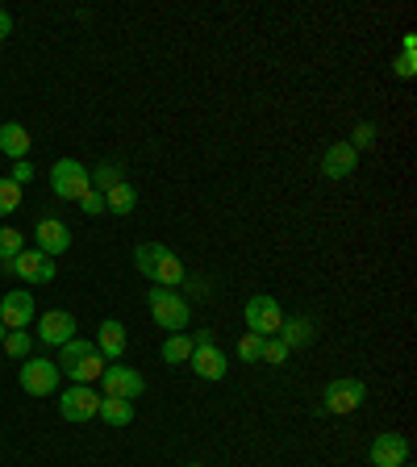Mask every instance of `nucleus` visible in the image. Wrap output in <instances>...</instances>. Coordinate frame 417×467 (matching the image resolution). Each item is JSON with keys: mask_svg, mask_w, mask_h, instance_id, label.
Returning a JSON list of instances; mask_svg holds the SVG:
<instances>
[{"mask_svg": "<svg viewBox=\"0 0 417 467\" xmlns=\"http://www.w3.org/2000/svg\"><path fill=\"white\" fill-rule=\"evenodd\" d=\"M367 459H372V467H401L409 463V438L405 434H375L372 451H367Z\"/></svg>", "mask_w": 417, "mask_h": 467, "instance_id": "obj_13", "label": "nucleus"}, {"mask_svg": "<svg viewBox=\"0 0 417 467\" xmlns=\"http://www.w3.org/2000/svg\"><path fill=\"white\" fill-rule=\"evenodd\" d=\"M30 142H33L30 130H25V126H17V121H5V126H0V151L9 154L13 163L30 154Z\"/></svg>", "mask_w": 417, "mask_h": 467, "instance_id": "obj_18", "label": "nucleus"}, {"mask_svg": "<svg viewBox=\"0 0 417 467\" xmlns=\"http://www.w3.org/2000/svg\"><path fill=\"white\" fill-rule=\"evenodd\" d=\"M401 467H409V463H401Z\"/></svg>", "mask_w": 417, "mask_h": 467, "instance_id": "obj_36", "label": "nucleus"}, {"mask_svg": "<svg viewBox=\"0 0 417 467\" xmlns=\"http://www.w3.org/2000/svg\"><path fill=\"white\" fill-rule=\"evenodd\" d=\"M355 167H359V151H355L351 142H334V146H326V154H321L326 180H347V175H355Z\"/></svg>", "mask_w": 417, "mask_h": 467, "instance_id": "obj_14", "label": "nucleus"}, {"mask_svg": "<svg viewBox=\"0 0 417 467\" xmlns=\"http://www.w3.org/2000/svg\"><path fill=\"white\" fill-rule=\"evenodd\" d=\"M134 267H138L154 288H180V284L188 280L180 255L171 247H163V242H138V250H134Z\"/></svg>", "mask_w": 417, "mask_h": 467, "instance_id": "obj_1", "label": "nucleus"}, {"mask_svg": "<svg viewBox=\"0 0 417 467\" xmlns=\"http://www.w3.org/2000/svg\"><path fill=\"white\" fill-rule=\"evenodd\" d=\"M259 355H264V338H259V334H242L238 338V359H242V363H259Z\"/></svg>", "mask_w": 417, "mask_h": 467, "instance_id": "obj_28", "label": "nucleus"}, {"mask_svg": "<svg viewBox=\"0 0 417 467\" xmlns=\"http://www.w3.org/2000/svg\"><path fill=\"white\" fill-rule=\"evenodd\" d=\"M113 184H121V163H100L97 172H92V188L105 196Z\"/></svg>", "mask_w": 417, "mask_h": 467, "instance_id": "obj_24", "label": "nucleus"}, {"mask_svg": "<svg viewBox=\"0 0 417 467\" xmlns=\"http://www.w3.org/2000/svg\"><path fill=\"white\" fill-rule=\"evenodd\" d=\"M275 338H280L288 350H301L313 342V322H309V317H284V326L275 330Z\"/></svg>", "mask_w": 417, "mask_h": 467, "instance_id": "obj_19", "label": "nucleus"}, {"mask_svg": "<svg viewBox=\"0 0 417 467\" xmlns=\"http://www.w3.org/2000/svg\"><path fill=\"white\" fill-rule=\"evenodd\" d=\"M97 417L105 425H130L134 422V401H125V397H100Z\"/></svg>", "mask_w": 417, "mask_h": 467, "instance_id": "obj_20", "label": "nucleus"}, {"mask_svg": "<svg viewBox=\"0 0 417 467\" xmlns=\"http://www.w3.org/2000/svg\"><path fill=\"white\" fill-rule=\"evenodd\" d=\"M413 33H405V38H401V59H396V76H401V79H413V71H417V67H413Z\"/></svg>", "mask_w": 417, "mask_h": 467, "instance_id": "obj_27", "label": "nucleus"}, {"mask_svg": "<svg viewBox=\"0 0 417 467\" xmlns=\"http://www.w3.org/2000/svg\"><path fill=\"white\" fill-rule=\"evenodd\" d=\"M0 347L9 350L13 359H30V347H33V338L25 334V330H9V334H5V342H0Z\"/></svg>", "mask_w": 417, "mask_h": 467, "instance_id": "obj_25", "label": "nucleus"}, {"mask_svg": "<svg viewBox=\"0 0 417 467\" xmlns=\"http://www.w3.org/2000/svg\"><path fill=\"white\" fill-rule=\"evenodd\" d=\"M5 334H9V330H5V326H0V342H5Z\"/></svg>", "mask_w": 417, "mask_h": 467, "instance_id": "obj_34", "label": "nucleus"}, {"mask_svg": "<svg viewBox=\"0 0 417 467\" xmlns=\"http://www.w3.org/2000/svg\"><path fill=\"white\" fill-rule=\"evenodd\" d=\"M97 350L105 355V363H121L125 359V326L121 322H100V330H97Z\"/></svg>", "mask_w": 417, "mask_h": 467, "instance_id": "obj_17", "label": "nucleus"}, {"mask_svg": "<svg viewBox=\"0 0 417 467\" xmlns=\"http://www.w3.org/2000/svg\"><path fill=\"white\" fill-rule=\"evenodd\" d=\"M9 33H13V17H9V13H5V9H0V42H5Z\"/></svg>", "mask_w": 417, "mask_h": 467, "instance_id": "obj_33", "label": "nucleus"}, {"mask_svg": "<svg viewBox=\"0 0 417 467\" xmlns=\"http://www.w3.org/2000/svg\"><path fill=\"white\" fill-rule=\"evenodd\" d=\"M17 205H22V188L13 184V180H0V218L17 213Z\"/></svg>", "mask_w": 417, "mask_h": 467, "instance_id": "obj_26", "label": "nucleus"}, {"mask_svg": "<svg viewBox=\"0 0 417 467\" xmlns=\"http://www.w3.org/2000/svg\"><path fill=\"white\" fill-rule=\"evenodd\" d=\"M192 371L200 380H226V350L218 342H205V347H192Z\"/></svg>", "mask_w": 417, "mask_h": 467, "instance_id": "obj_16", "label": "nucleus"}, {"mask_svg": "<svg viewBox=\"0 0 417 467\" xmlns=\"http://www.w3.org/2000/svg\"><path fill=\"white\" fill-rule=\"evenodd\" d=\"M259 359H264V363H272V368H280V363L288 359V347L272 334V338H264V355H259Z\"/></svg>", "mask_w": 417, "mask_h": 467, "instance_id": "obj_29", "label": "nucleus"}, {"mask_svg": "<svg viewBox=\"0 0 417 467\" xmlns=\"http://www.w3.org/2000/svg\"><path fill=\"white\" fill-rule=\"evenodd\" d=\"M25 250V234L13 226H0V263H13Z\"/></svg>", "mask_w": 417, "mask_h": 467, "instance_id": "obj_23", "label": "nucleus"}, {"mask_svg": "<svg viewBox=\"0 0 417 467\" xmlns=\"http://www.w3.org/2000/svg\"><path fill=\"white\" fill-rule=\"evenodd\" d=\"M105 368H109V363H105V355H100L97 342H88V338H71L67 347H59V371L71 376L76 384H97Z\"/></svg>", "mask_w": 417, "mask_h": 467, "instance_id": "obj_2", "label": "nucleus"}, {"mask_svg": "<svg viewBox=\"0 0 417 467\" xmlns=\"http://www.w3.org/2000/svg\"><path fill=\"white\" fill-rule=\"evenodd\" d=\"M363 401H367V384L355 380V376L326 384V413H355Z\"/></svg>", "mask_w": 417, "mask_h": 467, "instance_id": "obj_8", "label": "nucleus"}, {"mask_svg": "<svg viewBox=\"0 0 417 467\" xmlns=\"http://www.w3.org/2000/svg\"><path fill=\"white\" fill-rule=\"evenodd\" d=\"M134 205H138V192H134L125 180H121V184H113L109 192H105V213H117V218H125V213H134Z\"/></svg>", "mask_w": 417, "mask_h": 467, "instance_id": "obj_21", "label": "nucleus"}, {"mask_svg": "<svg viewBox=\"0 0 417 467\" xmlns=\"http://www.w3.org/2000/svg\"><path fill=\"white\" fill-rule=\"evenodd\" d=\"M51 188H55L59 201H79V196L92 188V175L79 159H59V163L51 167Z\"/></svg>", "mask_w": 417, "mask_h": 467, "instance_id": "obj_5", "label": "nucleus"}, {"mask_svg": "<svg viewBox=\"0 0 417 467\" xmlns=\"http://www.w3.org/2000/svg\"><path fill=\"white\" fill-rule=\"evenodd\" d=\"M59 363H51V359H25L22 371H17V384H22L30 397H55L59 392Z\"/></svg>", "mask_w": 417, "mask_h": 467, "instance_id": "obj_6", "label": "nucleus"}, {"mask_svg": "<svg viewBox=\"0 0 417 467\" xmlns=\"http://www.w3.org/2000/svg\"><path fill=\"white\" fill-rule=\"evenodd\" d=\"M100 409V392H92V384H76V388L59 392V413L67 422H92Z\"/></svg>", "mask_w": 417, "mask_h": 467, "instance_id": "obj_7", "label": "nucleus"}, {"mask_svg": "<svg viewBox=\"0 0 417 467\" xmlns=\"http://www.w3.org/2000/svg\"><path fill=\"white\" fill-rule=\"evenodd\" d=\"M100 388H105V397H125V401H134V397H143L146 380L134 368H125V363H109V368L100 371Z\"/></svg>", "mask_w": 417, "mask_h": 467, "instance_id": "obj_10", "label": "nucleus"}, {"mask_svg": "<svg viewBox=\"0 0 417 467\" xmlns=\"http://www.w3.org/2000/svg\"><path fill=\"white\" fill-rule=\"evenodd\" d=\"M188 359H192V334H171L163 342V363H171V368H176V363H188Z\"/></svg>", "mask_w": 417, "mask_h": 467, "instance_id": "obj_22", "label": "nucleus"}, {"mask_svg": "<svg viewBox=\"0 0 417 467\" xmlns=\"http://www.w3.org/2000/svg\"><path fill=\"white\" fill-rule=\"evenodd\" d=\"M9 180H13L17 188L30 184V180H33V163H30V159H17V163H13V175H9Z\"/></svg>", "mask_w": 417, "mask_h": 467, "instance_id": "obj_32", "label": "nucleus"}, {"mask_svg": "<svg viewBox=\"0 0 417 467\" xmlns=\"http://www.w3.org/2000/svg\"><path fill=\"white\" fill-rule=\"evenodd\" d=\"M242 317H246V334H259V338H272L275 330L284 326V309H280V301L267 293L251 296L246 309H242Z\"/></svg>", "mask_w": 417, "mask_h": 467, "instance_id": "obj_4", "label": "nucleus"}, {"mask_svg": "<svg viewBox=\"0 0 417 467\" xmlns=\"http://www.w3.org/2000/svg\"><path fill=\"white\" fill-rule=\"evenodd\" d=\"M76 205H79V209H84V213H88V218H100V213H105V196H100V192H97V188H88V192L79 196Z\"/></svg>", "mask_w": 417, "mask_h": 467, "instance_id": "obj_30", "label": "nucleus"}, {"mask_svg": "<svg viewBox=\"0 0 417 467\" xmlns=\"http://www.w3.org/2000/svg\"><path fill=\"white\" fill-rule=\"evenodd\" d=\"M5 267H9L13 276H22L25 284H51L55 280V259H51V255H42V250L33 247V250H22V255H17V259L13 263H5Z\"/></svg>", "mask_w": 417, "mask_h": 467, "instance_id": "obj_9", "label": "nucleus"}, {"mask_svg": "<svg viewBox=\"0 0 417 467\" xmlns=\"http://www.w3.org/2000/svg\"><path fill=\"white\" fill-rule=\"evenodd\" d=\"M151 317L159 322L163 330H171V334H184L188 322H192V309H188V301L176 293V288H151Z\"/></svg>", "mask_w": 417, "mask_h": 467, "instance_id": "obj_3", "label": "nucleus"}, {"mask_svg": "<svg viewBox=\"0 0 417 467\" xmlns=\"http://www.w3.org/2000/svg\"><path fill=\"white\" fill-rule=\"evenodd\" d=\"M188 467H205V463H188Z\"/></svg>", "mask_w": 417, "mask_h": 467, "instance_id": "obj_35", "label": "nucleus"}, {"mask_svg": "<svg viewBox=\"0 0 417 467\" xmlns=\"http://www.w3.org/2000/svg\"><path fill=\"white\" fill-rule=\"evenodd\" d=\"M33 313H38V304H33V296L25 288H13V293L0 296V326L5 330H25L33 322Z\"/></svg>", "mask_w": 417, "mask_h": 467, "instance_id": "obj_11", "label": "nucleus"}, {"mask_svg": "<svg viewBox=\"0 0 417 467\" xmlns=\"http://www.w3.org/2000/svg\"><path fill=\"white\" fill-rule=\"evenodd\" d=\"M372 142H375V126H372V121H359L355 134H351V146H355V151H363V146H372Z\"/></svg>", "mask_w": 417, "mask_h": 467, "instance_id": "obj_31", "label": "nucleus"}, {"mask_svg": "<svg viewBox=\"0 0 417 467\" xmlns=\"http://www.w3.org/2000/svg\"><path fill=\"white\" fill-rule=\"evenodd\" d=\"M38 338H42L46 347H67L76 338V317L67 313V309H51V313L38 317Z\"/></svg>", "mask_w": 417, "mask_h": 467, "instance_id": "obj_12", "label": "nucleus"}, {"mask_svg": "<svg viewBox=\"0 0 417 467\" xmlns=\"http://www.w3.org/2000/svg\"><path fill=\"white\" fill-rule=\"evenodd\" d=\"M33 238H38V250L42 255H63L67 247H71V229H67V221H59V218H42L38 226H33Z\"/></svg>", "mask_w": 417, "mask_h": 467, "instance_id": "obj_15", "label": "nucleus"}]
</instances>
